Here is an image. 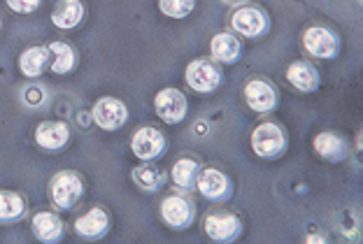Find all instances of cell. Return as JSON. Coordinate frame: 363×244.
<instances>
[{
  "mask_svg": "<svg viewBox=\"0 0 363 244\" xmlns=\"http://www.w3.org/2000/svg\"><path fill=\"white\" fill-rule=\"evenodd\" d=\"M82 193H84V184H82V177L72 170H63V173H56L49 182V198H52V205L56 209H70L75 207Z\"/></svg>",
  "mask_w": 363,
  "mask_h": 244,
  "instance_id": "6da1fadb",
  "label": "cell"
},
{
  "mask_svg": "<svg viewBox=\"0 0 363 244\" xmlns=\"http://www.w3.org/2000/svg\"><path fill=\"white\" fill-rule=\"evenodd\" d=\"M252 146L261 158L282 156L286 149V135H284L282 126L272 124V121H266V124L257 126L252 133Z\"/></svg>",
  "mask_w": 363,
  "mask_h": 244,
  "instance_id": "7a4b0ae2",
  "label": "cell"
},
{
  "mask_svg": "<svg viewBox=\"0 0 363 244\" xmlns=\"http://www.w3.org/2000/svg\"><path fill=\"white\" fill-rule=\"evenodd\" d=\"M203 228H205V233H208V238L214 242H233L240 238L242 221L233 211L217 209V211H210V214L203 219Z\"/></svg>",
  "mask_w": 363,
  "mask_h": 244,
  "instance_id": "3957f363",
  "label": "cell"
},
{
  "mask_svg": "<svg viewBox=\"0 0 363 244\" xmlns=\"http://www.w3.org/2000/svg\"><path fill=\"white\" fill-rule=\"evenodd\" d=\"M154 112L166 124H179L189 112V100L179 88H161L154 98Z\"/></svg>",
  "mask_w": 363,
  "mask_h": 244,
  "instance_id": "277c9868",
  "label": "cell"
},
{
  "mask_svg": "<svg viewBox=\"0 0 363 244\" xmlns=\"http://www.w3.org/2000/svg\"><path fill=\"white\" fill-rule=\"evenodd\" d=\"M184 79H186V84L198 93H212L221 86L219 68L212 61H203V59L191 61L186 65Z\"/></svg>",
  "mask_w": 363,
  "mask_h": 244,
  "instance_id": "5b68a950",
  "label": "cell"
},
{
  "mask_svg": "<svg viewBox=\"0 0 363 244\" xmlns=\"http://www.w3.org/2000/svg\"><path fill=\"white\" fill-rule=\"evenodd\" d=\"M303 47L305 52L317 56V59H335L340 52V40L324 26H312L303 33Z\"/></svg>",
  "mask_w": 363,
  "mask_h": 244,
  "instance_id": "8992f818",
  "label": "cell"
},
{
  "mask_svg": "<svg viewBox=\"0 0 363 244\" xmlns=\"http://www.w3.org/2000/svg\"><path fill=\"white\" fill-rule=\"evenodd\" d=\"M230 26L235 33H240L245 37H259L268 28V16L263 10L254 5H240L230 14Z\"/></svg>",
  "mask_w": 363,
  "mask_h": 244,
  "instance_id": "52a82bcc",
  "label": "cell"
},
{
  "mask_svg": "<svg viewBox=\"0 0 363 244\" xmlns=\"http://www.w3.org/2000/svg\"><path fill=\"white\" fill-rule=\"evenodd\" d=\"M161 216L170 228L175 231H182V228H189L196 216V209H194V202L184 198L179 193H172L168 198H163L161 202Z\"/></svg>",
  "mask_w": 363,
  "mask_h": 244,
  "instance_id": "ba28073f",
  "label": "cell"
},
{
  "mask_svg": "<svg viewBox=\"0 0 363 244\" xmlns=\"http://www.w3.org/2000/svg\"><path fill=\"white\" fill-rule=\"evenodd\" d=\"M130 149H133V153L140 161H154L166 149V137H163L159 128H152V126L138 128L133 140H130Z\"/></svg>",
  "mask_w": 363,
  "mask_h": 244,
  "instance_id": "9c48e42d",
  "label": "cell"
},
{
  "mask_svg": "<svg viewBox=\"0 0 363 244\" xmlns=\"http://www.w3.org/2000/svg\"><path fill=\"white\" fill-rule=\"evenodd\" d=\"M91 119H94L103 130H117L126 124L128 110L121 100H117V98H101V100L94 105Z\"/></svg>",
  "mask_w": 363,
  "mask_h": 244,
  "instance_id": "30bf717a",
  "label": "cell"
},
{
  "mask_svg": "<svg viewBox=\"0 0 363 244\" xmlns=\"http://www.w3.org/2000/svg\"><path fill=\"white\" fill-rule=\"evenodd\" d=\"M245 100L247 105L254 110V112H259V114H268L277 108V91H275V86L270 84V81L266 79H252V81H247V86H245Z\"/></svg>",
  "mask_w": 363,
  "mask_h": 244,
  "instance_id": "8fae6325",
  "label": "cell"
},
{
  "mask_svg": "<svg viewBox=\"0 0 363 244\" xmlns=\"http://www.w3.org/2000/svg\"><path fill=\"white\" fill-rule=\"evenodd\" d=\"M196 189L201 191L203 198H208V200H226L230 195V182L224 173H219V170L205 168L198 173Z\"/></svg>",
  "mask_w": 363,
  "mask_h": 244,
  "instance_id": "7c38bea8",
  "label": "cell"
},
{
  "mask_svg": "<svg viewBox=\"0 0 363 244\" xmlns=\"http://www.w3.org/2000/svg\"><path fill=\"white\" fill-rule=\"evenodd\" d=\"M35 142L47 151H61L70 142V128L63 121H43L35 128Z\"/></svg>",
  "mask_w": 363,
  "mask_h": 244,
  "instance_id": "4fadbf2b",
  "label": "cell"
},
{
  "mask_svg": "<svg viewBox=\"0 0 363 244\" xmlns=\"http://www.w3.org/2000/svg\"><path fill=\"white\" fill-rule=\"evenodd\" d=\"M286 79H289V84L296 86V88H298V91H303V93L317 91L319 84H321L317 68H315L312 63H308V61H296V63L289 65Z\"/></svg>",
  "mask_w": 363,
  "mask_h": 244,
  "instance_id": "5bb4252c",
  "label": "cell"
},
{
  "mask_svg": "<svg viewBox=\"0 0 363 244\" xmlns=\"http://www.w3.org/2000/svg\"><path fill=\"white\" fill-rule=\"evenodd\" d=\"M30 228H33V235H35L40 242L52 244L63 238V221L54 211H38V214L33 216Z\"/></svg>",
  "mask_w": 363,
  "mask_h": 244,
  "instance_id": "9a60e30c",
  "label": "cell"
},
{
  "mask_svg": "<svg viewBox=\"0 0 363 244\" xmlns=\"http://www.w3.org/2000/svg\"><path fill=\"white\" fill-rule=\"evenodd\" d=\"M110 228V214L103 207H91L75 221V231L82 238H101Z\"/></svg>",
  "mask_w": 363,
  "mask_h": 244,
  "instance_id": "2e32d148",
  "label": "cell"
},
{
  "mask_svg": "<svg viewBox=\"0 0 363 244\" xmlns=\"http://www.w3.org/2000/svg\"><path fill=\"white\" fill-rule=\"evenodd\" d=\"M84 19V5L79 0H59L52 12V21L56 28L61 30H70L82 23Z\"/></svg>",
  "mask_w": 363,
  "mask_h": 244,
  "instance_id": "e0dca14e",
  "label": "cell"
},
{
  "mask_svg": "<svg viewBox=\"0 0 363 244\" xmlns=\"http://www.w3.org/2000/svg\"><path fill=\"white\" fill-rule=\"evenodd\" d=\"M210 52L214 56V61L230 65L242 56V45H240V40L235 35H230V33H219V35L212 37Z\"/></svg>",
  "mask_w": 363,
  "mask_h": 244,
  "instance_id": "ac0fdd59",
  "label": "cell"
},
{
  "mask_svg": "<svg viewBox=\"0 0 363 244\" xmlns=\"http://www.w3.org/2000/svg\"><path fill=\"white\" fill-rule=\"evenodd\" d=\"M49 49V68H52L54 75H68L72 68L77 65V52L72 49L68 42H52L47 45Z\"/></svg>",
  "mask_w": 363,
  "mask_h": 244,
  "instance_id": "d6986e66",
  "label": "cell"
},
{
  "mask_svg": "<svg viewBox=\"0 0 363 244\" xmlns=\"http://www.w3.org/2000/svg\"><path fill=\"white\" fill-rule=\"evenodd\" d=\"M312 144H315V151L319 156L326 161H342V158H347V153H350L347 142L335 133H319Z\"/></svg>",
  "mask_w": 363,
  "mask_h": 244,
  "instance_id": "ffe728a7",
  "label": "cell"
},
{
  "mask_svg": "<svg viewBox=\"0 0 363 244\" xmlns=\"http://www.w3.org/2000/svg\"><path fill=\"white\" fill-rule=\"evenodd\" d=\"M49 59H52V56H49L47 47H28L26 52L19 56V70L26 77H38L45 72Z\"/></svg>",
  "mask_w": 363,
  "mask_h": 244,
  "instance_id": "44dd1931",
  "label": "cell"
},
{
  "mask_svg": "<svg viewBox=\"0 0 363 244\" xmlns=\"http://www.w3.org/2000/svg\"><path fill=\"white\" fill-rule=\"evenodd\" d=\"M133 182L140 186L143 191H159L163 184H166V179H168V175H166V170H161L159 165H152L150 161L147 163H143V165H138L135 170H133Z\"/></svg>",
  "mask_w": 363,
  "mask_h": 244,
  "instance_id": "7402d4cb",
  "label": "cell"
},
{
  "mask_svg": "<svg viewBox=\"0 0 363 244\" xmlns=\"http://www.w3.org/2000/svg\"><path fill=\"white\" fill-rule=\"evenodd\" d=\"M198 173H201V163L194 156H182L179 161H175L172 165V182H175L179 189L191 191L196 186Z\"/></svg>",
  "mask_w": 363,
  "mask_h": 244,
  "instance_id": "603a6c76",
  "label": "cell"
},
{
  "mask_svg": "<svg viewBox=\"0 0 363 244\" xmlns=\"http://www.w3.org/2000/svg\"><path fill=\"white\" fill-rule=\"evenodd\" d=\"M26 214V200L14 191H0V223H14Z\"/></svg>",
  "mask_w": 363,
  "mask_h": 244,
  "instance_id": "cb8c5ba5",
  "label": "cell"
},
{
  "mask_svg": "<svg viewBox=\"0 0 363 244\" xmlns=\"http://www.w3.org/2000/svg\"><path fill=\"white\" fill-rule=\"evenodd\" d=\"M196 0H159V10L170 19H184L194 12Z\"/></svg>",
  "mask_w": 363,
  "mask_h": 244,
  "instance_id": "d4e9b609",
  "label": "cell"
},
{
  "mask_svg": "<svg viewBox=\"0 0 363 244\" xmlns=\"http://www.w3.org/2000/svg\"><path fill=\"white\" fill-rule=\"evenodd\" d=\"M43 0H7V7L12 12H19V14H30L35 12Z\"/></svg>",
  "mask_w": 363,
  "mask_h": 244,
  "instance_id": "484cf974",
  "label": "cell"
},
{
  "mask_svg": "<svg viewBox=\"0 0 363 244\" xmlns=\"http://www.w3.org/2000/svg\"><path fill=\"white\" fill-rule=\"evenodd\" d=\"M23 103H26L28 108H38V105H43L45 103V88L28 86L26 91H23Z\"/></svg>",
  "mask_w": 363,
  "mask_h": 244,
  "instance_id": "4316f807",
  "label": "cell"
},
{
  "mask_svg": "<svg viewBox=\"0 0 363 244\" xmlns=\"http://www.w3.org/2000/svg\"><path fill=\"white\" fill-rule=\"evenodd\" d=\"M226 3H230V5H245L247 0H226Z\"/></svg>",
  "mask_w": 363,
  "mask_h": 244,
  "instance_id": "83f0119b",
  "label": "cell"
},
{
  "mask_svg": "<svg viewBox=\"0 0 363 244\" xmlns=\"http://www.w3.org/2000/svg\"><path fill=\"white\" fill-rule=\"evenodd\" d=\"M0 28H3V21H0Z\"/></svg>",
  "mask_w": 363,
  "mask_h": 244,
  "instance_id": "f1b7e54d",
  "label": "cell"
}]
</instances>
